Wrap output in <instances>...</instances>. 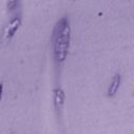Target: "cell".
<instances>
[{
  "mask_svg": "<svg viewBox=\"0 0 134 134\" xmlns=\"http://www.w3.org/2000/svg\"><path fill=\"white\" fill-rule=\"evenodd\" d=\"M70 38H71V29L69 20L67 17L61 18L52 34L51 39V47H52V55L54 63L57 65H62L68 55V50L70 46Z\"/></svg>",
  "mask_w": 134,
  "mask_h": 134,
  "instance_id": "1",
  "label": "cell"
},
{
  "mask_svg": "<svg viewBox=\"0 0 134 134\" xmlns=\"http://www.w3.org/2000/svg\"><path fill=\"white\" fill-rule=\"evenodd\" d=\"M20 24H21V15L19 13L17 16H14L9 20V22L7 23V25L5 26L4 34H3L4 39L7 40V41L10 40L14 37V35L16 34V31L18 30V28L20 27Z\"/></svg>",
  "mask_w": 134,
  "mask_h": 134,
  "instance_id": "2",
  "label": "cell"
},
{
  "mask_svg": "<svg viewBox=\"0 0 134 134\" xmlns=\"http://www.w3.org/2000/svg\"><path fill=\"white\" fill-rule=\"evenodd\" d=\"M64 100H65V94L61 87H57L53 91V106L57 113V116H61L63 107H64Z\"/></svg>",
  "mask_w": 134,
  "mask_h": 134,
  "instance_id": "3",
  "label": "cell"
},
{
  "mask_svg": "<svg viewBox=\"0 0 134 134\" xmlns=\"http://www.w3.org/2000/svg\"><path fill=\"white\" fill-rule=\"evenodd\" d=\"M119 85H120V75H119V73H116L113 76V79L111 81V84L108 88V96L115 95L118 88H119Z\"/></svg>",
  "mask_w": 134,
  "mask_h": 134,
  "instance_id": "4",
  "label": "cell"
},
{
  "mask_svg": "<svg viewBox=\"0 0 134 134\" xmlns=\"http://www.w3.org/2000/svg\"><path fill=\"white\" fill-rule=\"evenodd\" d=\"M21 0H8L7 2V9L9 13H16L20 7Z\"/></svg>",
  "mask_w": 134,
  "mask_h": 134,
  "instance_id": "5",
  "label": "cell"
},
{
  "mask_svg": "<svg viewBox=\"0 0 134 134\" xmlns=\"http://www.w3.org/2000/svg\"><path fill=\"white\" fill-rule=\"evenodd\" d=\"M0 96H1V85H0Z\"/></svg>",
  "mask_w": 134,
  "mask_h": 134,
  "instance_id": "6",
  "label": "cell"
}]
</instances>
